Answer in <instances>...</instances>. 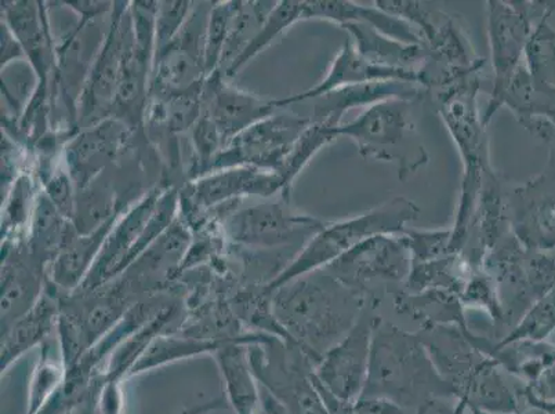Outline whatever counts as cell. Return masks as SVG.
Segmentation results:
<instances>
[{
    "label": "cell",
    "mask_w": 555,
    "mask_h": 414,
    "mask_svg": "<svg viewBox=\"0 0 555 414\" xmlns=\"http://www.w3.org/2000/svg\"><path fill=\"white\" fill-rule=\"evenodd\" d=\"M373 302L380 299L343 284L321 269L276 287L272 311L291 340L317 366Z\"/></svg>",
    "instance_id": "obj_1"
},
{
    "label": "cell",
    "mask_w": 555,
    "mask_h": 414,
    "mask_svg": "<svg viewBox=\"0 0 555 414\" xmlns=\"http://www.w3.org/2000/svg\"><path fill=\"white\" fill-rule=\"evenodd\" d=\"M361 397L388 399L402 409L416 411L430 399L456 398V392L434 365L418 332L403 331L378 318Z\"/></svg>",
    "instance_id": "obj_2"
},
{
    "label": "cell",
    "mask_w": 555,
    "mask_h": 414,
    "mask_svg": "<svg viewBox=\"0 0 555 414\" xmlns=\"http://www.w3.org/2000/svg\"><path fill=\"white\" fill-rule=\"evenodd\" d=\"M481 70H476L459 82L430 94L434 103L456 141L463 159L462 195L456 223L452 227L451 254H462L466 246L474 211L481 194L483 179L491 170L486 126L478 118L477 94L481 88Z\"/></svg>",
    "instance_id": "obj_3"
},
{
    "label": "cell",
    "mask_w": 555,
    "mask_h": 414,
    "mask_svg": "<svg viewBox=\"0 0 555 414\" xmlns=\"http://www.w3.org/2000/svg\"><path fill=\"white\" fill-rule=\"evenodd\" d=\"M418 216H421V209L415 202L397 196L367 214L339 221V223H326L325 229L307 242L291 264L271 282L269 287L274 290L296 277L325 269L372 236L403 234L406 225L417 220Z\"/></svg>",
    "instance_id": "obj_4"
},
{
    "label": "cell",
    "mask_w": 555,
    "mask_h": 414,
    "mask_svg": "<svg viewBox=\"0 0 555 414\" xmlns=\"http://www.w3.org/2000/svg\"><path fill=\"white\" fill-rule=\"evenodd\" d=\"M413 103L387 100L371 105L357 119L337 126V138L350 139L363 158L392 161L400 180H406L428 161L427 150L412 122Z\"/></svg>",
    "instance_id": "obj_5"
},
{
    "label": "cell",
    "mask_w": 555,
    "mask_h": 414,
    "mask_svg": "<svg viewBox=\"0 0 555 414\" xmlns=\"http://www.w3.org/2000/svg\"><path fill=\"white\" fill-rule=\"evenodd\" d=\"M501 302L503 327H514L555 286V257L528 249L507 229L481 261Z\"/></svg>",
    "instance_id": "obj_6"
},
{
    "label": "cell",
    "mask_w": 555,
    "mask_h": 414,
    "mask_svg": "<svg viewBox=\"0 0 555 414\" xmlns=\"http://www.w3.org/2000/svg\"><path fill=\"white\" fill-rule=\"evenodd\" d=\"M260 387L289 414H330L314 383V363L296 345L264 335L247 345Z\"/></svg>",
    "instance_id": "obj_7"
},
{
    "label": "cell",
    "mask_w": 555,
    "mask_h": 414,
    "mask_svg": "<svg viewBox=\"0 0 555 414\" xmlns=\"http://www.w3.org/2000/svg\"><path fill=\"white\" fill-rule=\"evenodd\" d=\"M289 195L282 194L267 202L238 211L227 220L225 231L235 244L276 249V247H305L307 242L325 229L324 221L296 215L291 210Z\"/></svg>",
    "instance_id": "obj_8"
},
{
    "label": "cell",
    "mask_w": 555,
    "mask_h": 414,
    "mask_svg": "<svg viewBox=\"0 0 555 414\" xmlns=\"http://www.w3.org/2000/svg\"><path fill=\"white\" fill-rule=\"evenodd\" d=\"M488 37L491 44L493 88L483 126L491 122L493 115L503 107L514 74L522 63L525 48L533 29L531 7L525 2H488Z\"/></svg>",
    "instance_id": "obj_9"
},
{
    "label": "cell",
    "mask_w": 555,
    "mask_h": 414,
    "mask_svg": "<svg viewBox=\"0 0 555 414\" xmlns=\"http://www.w3.org/2000/svg\"><path fill=\"white\" fill-rule=\"evenodd\" d=\"M311 124L312 119L301 116L272 114L235 135L217 156L211 171L256 166L280 174L297 141Z\"/></svg>",
    "instance_id": "obj_10"
},
{
    "label": "cell",
    "mask_w": 555,
    "mask_h": 414,
    "mask_svg": "<svg viewBox=\"0 0 555 414\" xmlns=\"http://www.w3.org/2000/svg\"><path fill=\"white\" fill-rule=\"evenodd\" d=\"M325 269L343 284L376 296L371 289L375 282L405 284L412 270V255L405 235H376L347 251Z\"/></svg>",
    "instance_id": "obj_11"
},
{
    "label": "cell",
    "mask_w": 555,
    "mask_h": 414,
    "mask_svg": "<svg viewBox=\"0 0 555 414\" xmlns=\"http://www.w3.org/2000/svg\"><path fill=\"white\" fill-rule=\"evenodd\" d=\"M378 305L380 302H373L367 307L357 325L314 367L317 380L348 402H356L365 390L373 332L380 318L375 314Z\"/></svg>",
    "instance_id": "obj_12"
},
{
    "label": "cell",
    "mask_w": 555,
    "mask_h": 414,
    "mask_svg": "<svg viewBox=\"0 0 555 414\" xmlns=\"http://www.w3.org/2000/svg\"><path fill=\"white\" fill-rule=\"evenodd\" d=\"M504 219L525 247H555V179L544 173L504 194Z\"/></svg>",
    "instance_id": "obj_13"
},
{
    "label": "cell",
    "mask_w": 555,
    "mask_h": 414,
    "mask_svg": "<svg viewBox=\"0 0 555 414\" xmlns=\"http://www.w3.org/2000/svg\"><path fill=\"white\" fill-rule=\"evenodd\" d=\"M202 86V108L216 125L225 145L235 135L275 113L274 101L257 99L224 82L220 70L209 75Z\"/></svg>",
    "instance_id": "obj_14"
},
{
    "label": "cell",
    "mask_w": 555,
    "mask_h": 414,
    "mask_svg": "<svg viewBox=\"0 0 555 414\" xmlns=\"http://www.w3.org/2000/svg\"><path fill=\"white\" fill-rule=\"evenodd\" d=\"M160 192H151L138 206L118 221L101 249L98 261L77 292L89 293L100 289L115 277L122 275L125 262L131 249L138 244L159 199Z\"/></svg>",
    "instance_id": "obj_15"
},
{
    "label": "cell",
    "mask_w": 555,
    "mask_h": 414,
    "mask_svg": "<svg viewBox=\"0 0 555 414\" xmlns=\"http://www.w3.org/2000/svg\"><path fill=\"white\" fill-rule=\"evenodd\" d=\"M193 196L202 207L224 204L240 196H261L270 198L275 194L289 195L285 181L275 171L256 168V166H235L211 171L193 184Z\"/></svg>",
    "instance_id": "obj_16"
},
{
    "label": "cell",
    "mask_w": 555,
    "mask_h": 414,
    "mask_svg": "<svg viewBox=\"0 0 555 414\" xmlns=\"http://www.w3.org/2000/svg\"><path fill=\"white\" fill-rule=\"evenodd\" d=\"M128 3H115L113 20L105 34L101 49L95 55L88 80L85 82L82 100V118H88L98 109L114 105L116 88L122 64L125 44V16L128 13Z\"/></svg>",
    "instance_id": "obj_17"
},
{
    "label": "cell",
    "mask_w": 555,
    "mask_h": 414,
    "mask_svg": "<svg viewBox=\"0 0 555 414\" xmlns=\"http://www.w3.org/2000/svg\"><path fill=\"white\" fill-rule=\"evenodd\" d=\"M62 296L50 284L37 306L0 332V371L2 376L20 358L40 347L57 333Z\"/></svg>",
    "instance_id": "obj_18"
},
{
    "label": "cell",
    "mask_w": 555,
    "mask_h": 414,
    "mask_svg": "<svg viewBox=\"0 0 555 414\" xmlns=\"http://www.w3.org/2000/svg\"><path fill=\"white\" fill-rule=\"evenodd\" d=\"M388 79L408 80V82L418 83L415 70L380 67V65L367 62V60L358 54L354 43L348 38L322 82L307 90V92L295 94L287 99L274 100V104L276 108H284L287 105L300 103V101L324 98L325 94L335 92V90L340 88H346V86Z\"/></svg>",
    "instance_id": "obj_19"
},
{
    "label": "cell",
    "mask_w": 555,
    "mask_h": 414,
    "mask_svg": "<svg viewBox=\"0 0 555 414\" xmlns=\"http://www.w3.org/2000/svg\"><path fill=\"white\" fill-rule=\"evenodd\" d=\"M426 95V90L416 82L408 80H373L346 86L317 99L314 122H332L339 126L343 115L352 108L371 107L382 101H417Z\"/></svg>",
    "instance_id": "obj_20"
},
{
    "label": "cell",
    "mask_w": 555,
    "mask_h": 414,
    "mask_svg": "<svg viewBox=\"0 0 555 414\" xmlns=\"http://www.w3.org/2000/svg\"><path fill=\"white\" fill-rule=\"evenodd\" d=\"M40 2L2 3L3 22L22 43L40 83H48V75L55 62L50 37L47 9Z\"/></svg>",
    "instance_id": "obj_21"
},
{
    "label": "cell",
    "mask_w": 555,
    "mask_h": 414,
    "mask_svg": "<svg viewBox=\"0 0 555 414\" xmlns=\"http://www.w3.org/2000/svg\"><path fill=\"white\" fill-rule=\"evenodd\" d=\"M44 266L29 254L28 260L17 254L2 255V332L33 310L48 286Z\"/></svg>",
    "instance_id": "obj_22"
},
{
    "label": "cell",
    "mask_w": 555,
    "mask_h": 414,
    "mask_svg": "<svg viewBox=\"0 0 555 414\" xmlns=\"http://www.w3.org/2000/svg\"><path fill=\"white\" fill-rule=\"evenodd\" d=\"M118 216L111 215L93 232L86 235H68L62 251L50 264V284L55 289L75 293L83 285L86 277L98 261L101 249L107 241Z\"/></svg>",
    "instance_id": "obj_23"
},
{
    "label": "cell",
    "mask_w": 555,
    "mask_h": 414,
    "mask_svg": "<svg viewBox=\"0 0 555 414\" xmlns=\"http://www.w3.org/2000/svg\"><path fill=\"white\" fill-rule=\"evenodd\" d=\"M264 333H251L244 340L227 342L215 353L223 377L227 402L235 414H256L261 407L260 384L251 371L247 345L259 340Z\"/></svg>",
    "instance_id": "obj_24"
},
{
    "label": "cell",
    "mask_w": 555,
    "mask_h": 414,
    "mask_svg": "<svg viewBox=\"0 0 555 414\" xmlns=\"http://www.w3.org/2000/svg\"><path fill=\"white\" fill-rule=\"evenodd\" d=\"M310 18L327 20V22L340 25L367 24L398 42L422 44L423 47V39L415 27L377 7H362V4L348 2V0H309V2H305V20Z\"/></svg>",
    "instance_id": "obj_25"
},
{
    "label": "cell",
    "mask_w": 555,
    "mask_h": 414,
    "mask_svg": "<svg viewBox=\"0 0 555 414\" xmlns=\"http://www.w3.org/2000/svg\"><path fill=\"white\" fill-rule=\"evenodd\" d=\"M125 135L124 126L116 120L83 131L67 146L69 174L80 186H86L114 158Z\"/></svg>",
    "instance_id": "obj_26"
},
{
    "label": "cell",
    "mask_w": 555,
    "mask_h": 414,
    "mask_svg": "<svg viewBox=\"0 0 555 414\" xmlns=\"http://www.w3.org/2000/svg\"><path fill=\"white\" fill-rule=\"evenodd\" d=\"M361 57L380 67L415 70L422 67L426 49L422 44H406L386 37L372 25L348 23L341 25Z\"/></svg>",
    "instance_id": "obj_27"
},
{
    "label": "cell",
    "mask_w": 555,
    "mask_h": 414,
    "mask_svg": "<svg viewBox=\"0 0 555 414\" xmlns=\"http://www.w3.org/2000/svg\"><path fill=\"white\" fill-rule=\"evenodd\" d=\"M396 310L402 315L421 323L422 329L428 327L455 325L468 329L464 306L456 293L428 289L416 293L398 290Z\"/></svg>",
    "instance_id": "obj_28"
},
{
    "label": "cell",
    "mask_w": 555,
    "mask_h": 414,
    "mask_svg": "<svg viewBox=\"0 0 555 414\" xmlns=\"http://www.w3.org/2000/svg\"><path fill=\"white\" fill-rule=\"evenodd\" d=\"M227 342L201 340V338L181 335V333L178 332L160 333V335L156 336L155 340L151 342L144 355L135 363L133 371L130 372L129 378L143 375V373L154 371L156 367L169 365V363L176 361L204 355V353L215 355Z\"/></svg>",
    "instance_id": "obj_29"
},
{
    "label": "cell",
    "mask_w": 555,
    "mask_h": 414,
    "mask_svg": "<svg viewBox=\"0 0 555 414\" xmlns=\"http://www.w3.org/2000/svg\"><path fill=\"white\" fill-rule=\"evenodd\" d=\"M31 238L29 254L40 264H52L62 251L69 235V227L64 223L65 217L49 199L47 192H40L33 209Z\"/></svg>",
    "instance_id": "obj_30"
},
{
    "label": "cell",
    "mask_w": 555,
    "mask_h": 414,
    "mask_svg": "<svg viewBox=\"0 0 555 414\" xmlns=\"http://www.w3.org/2000/svg\"><path fill=\"white\" fill-rule=\"evenodd\" d=\"M300 20H305V7L302 2H295V0H286V2H276L272 8L269 16L261 24L259 31L255 35L254 39L247 43L234 63L225 69V77H235L238 70L245 67L251 59L262 52L269 44L274 42L278 35H281L285 29L289 28Z\"/></svg>",
    "instance_id": "obj_31"
},
{
    "label": "cell",
    "mask_w": 555,
    "mask_h": 414,
    "mask_svg": "<svg viewBox=\"0 0 555 414\" xmlns=\"http://www.w3.org/2000/svg\"><path fill=\"white\" fill-rule=\"evenodd\" d=\"M65 377V366L62 350L57 340V333L40 346V357L35 365L31 383H29V397L27 414H35L62 386Z\"/></svg>",
    "instance_id": "obj_32"
},
{
    "label": "cell",
    "mask_w": 555,
    "mask_h": 414,
    "mask_svg": "<svg viewBox=\"0 0 555 414\" xmlns=\"http://www.w3.org/2000/svg\"><path fill=\"white\" fill-rule=\"evenodd\" d=\"M525 68L537 88L555 92V33L548 24V13L544 14L525 48Z\"/></svg>",
    "instance_id": "obj_33"
},
{
    "label": "cell",
    "mask_w": 555,
    "mask_h": 414,
    "mask_svg": "<svg viewBox=\"0 0 555 414\" xmlns=\"http://www.w3.org/2000/svg\"><path fill=\"white\" fill-rule=\"evenodd\" d=\"M336 128L337 126L332 122H314V120H312V124L307 128L305 133L301 134L289 158L286 159L285 165L282 166L280 171L287 190H291L292 181H294L302 168L309 164L312 156H314L322 146L337 139Z\"/></svg>",
    "instance_id": "obj_34"
},
{
    "label": "cell",
    "mask_w": 555,
    "mask_h": 414,
    "mask_svg": "<svg viewBox=\"0 0 555 414\" xmlns=\"http://www.w3.org/2000/svg\"><path fill=\"white\" fill-rule=\"evenodd\" d=\"M555 329V286L542 299L529 308L527 314L517 323L507 336L496 342L521 340L542 341Z\"/></svg>",
    "instance_id": "obj_35"
},
{
    "label": "cell",
    "mask_w": 555,
    "mask_h": 414,
    "mask_svg": "<svg viewBox=\"0 0 555 414\" xmlns=\"http://www.w3.org/2000/svg\"><path fill=\"white\" fill-rule=\"evenodd\" d=\"M232 8H234L232 2H221L216 3L210 10L208 24H206L204 47L205 70L208 77L219 70V65L223 60L227 39H229L230 34Z\"/></svg>",
    "instance_id": "obj_36"
},
{
    "label": "cell",
    "mask_w": 555,
    "mask_h": 414,
    "mask_svg": "<svg viewBox=\"0 0 555 414\" xmlns=\"http://www.w3.org/2000/svg\"><path fill=\"white\" fill-rule=\"evenodd\" d=\"M193 4L191 2H159L155 22L156 54L163 53L179 37L189 20L191 10H193Z\"/></svg>",
    "instance_id": "obj_37"
},
{
    "label": "cell",
    "mask_w": 555,
    "mask_h": 414,
    "mask_svg": "<svg viewBox=\"0 0 555 414\" xmlns=\"http://www.w3.org/2000/svg\"><path fill=\"white\" fill-rule=\"evenodd\" d=\"M409 249H411L412 264L426 262L451 254L452 230L448 231H415L405 230Z\"/></svg>",
    "instance_id": "obj_38"
},
{
    "label": "cell",
    "mask_w": 555,
    "mask_h": 414,
    "mask_svg": "<svg viewBox=\"0 0 555 414\" xmlns=\"http://www.w3.org/2000/svg\"><path fill=\"white\" fill-rule=\"evenodd\" d=\"M193 141L201 173H208L206 170H211L217 156L224 150L223 135L208 116L201 115L193 126Z\"/></svg>",
    "instance_id": "obj_39"
},
{
    "label": "cell",
    "mask_w": 555,
    "mask_h": 414,
    "mask_svg": "<svg viewBox=\"0 0 555 414\" xmlns=\"http://www.w3.org/2000/svg\"><path fill=\"white\" fill-rule=\"evenodd\" d=\"M33 194L31 180L28 177H20L13 185L12 196L4 209V217L2 220V232L4 236L10 231L17 230L27 221L29 196Z\"/></svg>",
    "instance_id": "obj_40"
},
{
    "label": "cell",
    "mask_w": 555,
    "mask_h": 414,
    "mask_svg": "<svg viewBox=\"0 0 555 414\" xmlns=\"http://www.w3.org/2000/svg\"><path fill=\"white\" fill-rule=\"evenodd\" d=\"M69 176L67 171L60 169L49 174L47 183L49 199L53 202L65 219H69L74 215L73 183H70Z\"/></svg>",
    "instance_id": "obj_41"
},
{
    "label": "cell",
    "mask_w": 555,
    "mask_h": 414,
    "mask_svg": "<svg viewBox=\"0 0 555 414\" xmlns=\"http://www.w3.org/2000/svg\"><path fill=\"white\" fill-rule=\"evenodd\" d=\"M124 380L107 378V383L101 388L94 414H125Z\"/></svg>",
    "instance_id": "obj_42"
},
{
    "label": "cell",
    "mask_w": 555,
    "mask_h": 414,
    "mask_svg": "<svg viewBox=\"0 0 555 414\" xmlns=\"http://www.w3.org/2000/svg\"><path fill=\"white\" fill-rule=\"evenodd\" d=\"M416 414H476L457 398H434L416 409Z\"/></svg>",
    "instance_id": "obj_43"
},
{
    "label": "cell",
    "mask_w": 555,
    "mask_h": 414,
    "mask_svg": "<svg viewBox=\"0 0 555 414\" xmlns=\"http://www.w3.org/2000/svg\"><path fill=\"white\" fill-rule=\"evenodd\" d=\"M354 414H403V409L388 399L361 397L354 402Z\"/></svg>",
    "instance_id": "obj_44"
},
{
    "label": "cell",
    "mask_w": 555,
    "mask_h": 414,
    "mask_svg": "<svg viewBox=\"0 0 555 414\" xmlns=\"http://www.w3.org/2000/svg\"><path fill=\"white\" fill-rule=\"evenodd\" d=\"M2 69L14 62H22L27 59L24 49L16 35L13 34L9 25L2 20Z\"/></svg>",
    "instance_id": "obj_45"
},
{
    "label": "cell",
    "mask_w": 555,
    "mask_h": 414,
    "mask_svg": "<svg viewBox=\"0 0 555 414\" xmlns=\"http://www.w3.org/2000/svg\"><path fill=\"white\" fill-rule=\"evenodd\" d=\"M65 4L78 14L80 22L85 23L93 22L94 18L103 16L115 7V3L111 2H67Z\"/></svg>",
    "instance_id": "obj_46"
},
{
    "label": "cell",
    "mask_w": 555,
    "mask_h": 414,
    "mask_svg": "<svg viewBox=\"0 0 555 414\" xmlns=\"http://www.w3.org/2000/svg\"><path fill=\"white\" fill-rule=\"evenodd\" d=\"M225 402L223 399H211V401L198 403L193 407H186L184 411H181L178 414H208L210 412L220 411V409H225Z\"/></svg>",
    "instance_id": "obj_47"
},
{
    "label": "cell",
    "mask_w": 555,
    "mask_h": 414,
    "mask_svg": "<svg viewBox=\"0 0 555 414\" xmlns=\"http://www.w3.org/2000/svg\"><path fill=\"white\" fill-rule=\"evenodd\" d=\"M552 141H554V145L552 148V158H550V168L553 169V173H548V171H547V174L554 177V179H555V134H554V138L552 139Z\"/></svg>",
    "instance_id": "obj_48"
},
{
    "label": "cell",
    "mask_w": 555,
    "mask_h": 414,
    "mask_svg": "<svg viewBox=\"0 0 555 414\" xmlns=\"http://www.w3.org/2000/svg\"><path fill=\"white\" fill-rule=\"evenodd\" d=\"M473 412L476 414H487V413H481V412H477V411H473ZM513 414H546V412L539 411V409H538V412H518V413H513Z\"/></svg>",
    "instance_id": "obj_49"
},
{
    "label": "cell",
    "mask_w": 555,
    "mask_h": 414,
    "mask_svg": "<svg viewBox=\"0 0 555 414\" xmlns=\"http://www.w3.org/2000/svg\"><path fill=\"white\" fill-rule=\"evenodd\" d=\"M256 414H266L264 412H262V409L260 407V411L257 412Z\"/></svg>",
    "instance_id": "obj_50"
}]
</instances>
